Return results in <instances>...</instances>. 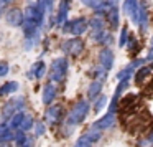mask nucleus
<instances>
[{
	"label": "nucleus",
	"instance_id": "1",
	"mask_svg": "<svg viewBox=\"0 0 153 147\" xmlns=\"http://www.w3.org/2000/svg\"><path fill=\"white\" fill-rule=\"evenodd\" d=\"M89 111H91L89 101L79 99L73 107H71L69 114H68V119H66V124H68V126H73V127L79 126V124H82L84 121H86V117H87V114H89Z\"/></svg>",
	"mask_w": 153,
	"mask_h": 147
},
{
	"label": "nucleus",
	"instance_id": "2",
	"mask_svg": "<svg viewBox=\"0 0 153 147\" xmlns=\"http://www.w3.org/2000/svg\"><path fill=\"white\" fill-rule=\"evenodd\" d=\"M68 73V60L66 58H56L50 68V80L53 83H63Z\"/></svg>",
	"mask_w": 153,
	"mask_h": 147
},
{
	"label": "nucleus",
	"instance_id": "3",
	"mask_svg": "<svg viewBox=\"0 0 153 147\" xmlns=\"http://www.w3.org/2000/svg\"><path fill=\"white\" fill-rule=\"evenodd\" d=\"M89 28V20L86 17H79V18H74L71 22H66L63 25V32L64 33H71L74 37H79V35L86 33V30Z\"/></svg>",
	"mask_w": 153,
	"mask_h": 147
},
{
	"label": "nucleus",
	"instance_id": "4",
	"mask_svg": "<svg viewBox=\"0 0 153 147\" xmlns=\"http://www.w3.org/2000/svg\"><path fill=\"white\" fill-rule=\"evenodd\" d=\"M61 50H63L66 55H69V56L77 58V56H79V55L84 51V41L81 40V38L74 37V38H71V40L63 41V45H61Z\"/></svg>",
	"mask_w": 153,
	"mask_h": 147
},
{
	"label": "nucleus",
	"instance_id": "5",
	"mask_svg": "<svg viewBox=\"0 0 153 147\" xmlns=\"http://www.w3.org/2000/svg\"><path fill=\"white\" fill-rule=\"evenodd\" d=\"M81 2L86 7L92 8L97 17H105L110 5H112V0H81Z\"/></svg>",
	"mask_w": 153,
	"mask_h": 147
},
{
	"label": "nucleus",
	"instance_id": "6",
	"mask_svg": "<svg viewBox=\"0 0 153 147\" xmlns=\"http://www.w3.org/2000/svg\"><path fill=\"white\" fill-rule=\"evenodd\" d=\"M45 14H46V12L41 7H38V5H28V7L25 8V18H27V20H31L33 23H36L38 28H40L45 22Z\"/></svg>",
	"mask_w": 153,
	"mask_h": 147
},
{
	"label": "nucleus",
	"instance_id": "7",
	"mask_svg": "<svg viewBox=\"0 0 153 147\" xmlns=\"http://www.w3.org/2000/svg\"><path fill=\"white\" fill-rule=\"evenodd\" d=\"M23 106H25V99H23V98H13V99H10L4 106L2 117H4V119H12V117L15 116V112H17V111L23 109Z\"/></svg>",
	"mask_w": 153,
	"mask_h": 147
},
{
	"label": "nucleus",
	"instance_id": "8",
	"mask_svg": "<svg viewBox=\"0 0 153 147\" xmlns=\"http://www.w3.org/2000/svg\"><path fill=\"white\" fill-rule=\"evenodd\" d=\"M63 114H64V109L61 104H54V106H50L45 112V122L50 124V126H56V124L61 122L63 119Z\"/></svg>",
	"mask_w": 153,
	"mask_h": 147
},
{
	"label": "nucleus",
	"instance_id": "9",
	"mask_svg": "<svg viewBox=\"0 0 153 147\" xmlns=\"http://www.w3.org/2000/svg\"><path fill=\"white\" fill-rule=\"evenodd\" d=\"M99 64L104 66L107 71L112 70V66H114V51L110 50L109 46H104L102 50L99 51Z\"/></svg>",
	"mask_w": 153,
	"mask_h": 147
},
{
	"label": "nucleus",
	"instance_id": "10",
	"mask_svg": "<svg viewBox=\"0 0 153 147\" xmlns=\"http://www.w3.org/2000/svg\"><path fill=\"white\" fill-rule=\"evenodd\" d=\"M105 22L110 25V28L112 30H115V28H119V22H120V12H119V7H117V4L112 0V5H110L109 12H107L105 15Z\"/></svg>",
	"mask_w": 153,
	"mask_h": 147
},
{
	"label": "nucleus",
	"instance_id": "11",
	"mask_svg": "<svg viewBox=\"0 0 153 147\" xmlns=\"http://www.w3.org/2000/svg\"><path fill=\"white\" fill-rule=\"evenodd\" d=\"M114 124H115V114L107 111L100 119H97L96 122L92 124V127H96V129H99V130H105V129H110Z\"/></svg>",
	"mask_w": 153,
	"mask_h": 147
},
{
	"label": "nucleus",
	"instance_id": "12",
	"mask_svg": "<svg viewBox=\"0 0 153 147\" xmlns=\"http://www.w3.org/2000/svg\"><path fill=\"white\" fill-rule=\"evenodd\" d=\"M23 20H25V14L18 8H12V10L7 12V22L12 25V27H20L23 25Z\"/></svg>",
	"mask_w": 153,
	"mask_h": 147
},
{
	"label": "nucleus",
	"instance_id": "13",
	"mask_svg": "<svg viewBox=\"0 0 153 147\" xmlns=\"http://www.w3.org/2000/svg\"><path fill=\"white\" fill-rule=\"evenodd\" d=\"M54 98H56V88H54V84H53V83L45 84L43 94H41V101H43V104L50 106V104L54 101Z\"/></svg>",
	"mask_w": 153,
	"mask_h": 147
},
{
	"label": "nucleus",
	"instance_id": "14",
	"mask_svg": "<svg viewBox=\"0 0 153 147\" xmlns=\"http://www.w3.org/2000/svg\"><path fill=\"white\" fill-rule=\"evenodd\" d=\"M152 70H153V63L148 64V66H145V64H143L142 68H138V70L135 71V84L142 86V84L145 83L146 80H148V76H150V73H152Z\"/></svg>",
	"mask_w": 153,
	"mask_h": 147
},
{
	"label": "nucleus",
	"instance_id": "15",
	"mask_svg": "<svg viewBox=\"0 0 153 147\" xmlns=\"http://www.w3.org/2000/svg\"><path fill=\"white\" fill-rule=\"evenodd\" d=\"M69 4H71V2H66V0H61V4H59V10H58V15H56V23L61 25V27H63V25L68 22Z\"/></svg>",
	"mask_w": 153,
	"mask_h": 147
},
{
	"label": "nucleus",
	"instance_id": "16",
	"mask_svg": "<svg viewBox=\"0 0 153 147\" xmlns=\"http://www.w3.org/2000/svg\"><path fill=\"white\" fill-rule=\"evenodd\" d=\"M100 91H102V81H96L89 84V89H87V99L89 101H96L100 96Z\"/></svg>",
	"mask_w": 153,
	"mask_h": 147
},
{
	"label": "nucleus",
	"instance_id": "17",
	"mask_svg": "<svg viewBox=\"0 0 153 147\" xmlns=\"http://www.w3.org/2000/svg\"><path fill=\"white\" fill-rule=\"evenodd\" d=\"M45 73H46V64H45L43 61H36V63L31 66V70H30V73H28V76L40 80V78L45 76Z\"/></svg>",
	"mask_w": 153,
	"mask_h": 147
},
{
	"label": "nucleus",
	"instance_id": "18",
	"mask_svg": "<svg viewBox=\"0 0 153 147\" xmlns=\"http://www.w3.org/2000/svg\"><path fill=\"white\" fill-rule=\"evenodd\" d=\"M105 18H102V17H94L92 20L89 22V27L92 28V32H97V30H105Z\"/></svg>",
	"mask_w": 153,
	"mask_h": 147
},
{
	"label": "nucleus",
	"instance_id": "19",
	"mask_svg": "<svg viewBox=\"0 0 153 147\" xmlns=\"http://www.w3.org/2000/svg\"><path fill=\"white\" fill-rule=\"evenodd\" d=\"M18 89V83L17 81H10V83H5L4 86L0 88V96H5V94H12Z\"/></svg>",
	"mask_w": 153,
	"mask_h": 147
},
{
	"label": "nucleus",
	"instance_id": "20",
	"mask_svg": "<svg viewBox=\"0 0 153 147\" xmlns=\"http://www.w3.org/2000/svg\"><path fill=\"white\" fill-rule=\"evenodd\" d=\"M23 121H25V114H23V112H17V114H15V116L10 119V129H12V130L20 129L22 124H23Z\"/></svg>",
	"mask_w": 153,
	"mask_h": 147
},
{
	"label": "nucleus",
	"instance_id": "21",
	"mask_svg": "<svg viewBox=\"0 0 153 147\" xmlns=\"http://www.w3.org/2000/svg\"><path fill=\"white\" fill-rule=\"evenodd\" d=\"M91 74H92V76L96 78V81H104V80L107 78V74H109V73H107V70H105V68H104V66H100V64H99V66L92 68Z\"/></svg>",
	"mask_w": 153,
	"mask_h": 147
},
{
	"label": "nucleus",
	"instance_id": "22",
	"mask_svg": "<svg viewBox=\"0 0 153 147\" xmlns=\"http://www.w3.org/2000/svg\"><path fill=\"white\" fill-rule=\"evenodd\" d=\"M107 101H109V98L104 96V94H100V96L97 98L96 101H94V107H92L94 112H96V114H97V112H100V111H102L104 107L107 106Z\"/></svg>",
	"mask_w": 153,
	"mask_h": 147
},
{
	"label": "nucleus",
	"instance_id": "23",
	"mask_svg": "<svg viewBox=\"0 0 153 147\" xmlns=\"http://www.w3.org/2000/svg\"><path fill=\"white\" fill-rule=\"evenodd\" d=\"M92 146H94L92 139H91V137L87 136L86 132H84L82 136H81L79 139L76 140V146H74V147H92Z\"/></svg>",
	"mask_w": 153,
	"mask_h": 147
},
{
	"label": "nucleus",
	"instance_id": "24",
	"mask_svg": "<svg viewBox=\"0 0 153 147\" xmlns=\"http://www.w3.org/2000/svg\"><path fill=\"white\" fill-rule=\"evenodd\" d=\"M12 139H15V132L10 127H7L4 132L0 134V144H7V142H10Z\"/></svg>",
	"mask_w": 153,
	"mask_h": 147
},
{
	"label": "nucleus",
	"instance_id": "25",
	"mask_svg": "<svg viewBox=\"0 0 153 147\" xmlns=\"http://www.w3.org/2000/svg\"><path fill=\"white\" fill-rule=\"evenodd\" d=\"M128 38H130L128 28H127V27H122V30H120V37H119V46H120V48H122V46H127V43H128Z\"/></svg>",
	"mask_w": 153,
	"mask_h": 147
},
{
	"label": "nucleus",
	"instance_id": "26",
	"mask_svg": "<svg viewBox=\"0 0 153 147\" xmlns=\"http://www.w3.org/2000/svg\"><path fill=\"white\" fill-rule=\"evenodd\" d=\"M36 5H38V7H41L45 12H50V14H51L53 5H54V0H38Z\"/></svg>",
	"mask_w": 153,
	"mask_h": 147
},
{
	"label": "nucleus",
	"instance_id": "27",
	"mask_svg": "<svg viewBox=\"0 0 153 147\" xmlns=\"http://www.w3.org/2000/svg\"><path fill=\"white\" fill-rule=\"evenodd\" d=\"M15 142H17V146H20V147H23L25 144H28V137L25 136L23 130H18V132L15 134Z\"/></svg>",
	"mask_w": 153,
	"mask_h": 147
},
{
	"label": "nucleus",
	"instance_id": "28",
	"mask_svg": "<svg viewBox=\"0 0 153 147\" xmlns=\"http://www.w3.org/2000/svg\"><path fill=\"white\" fill-rule=\"evenodd\" d=\"M31 127H35V121H33V117H31V116H25V121H23V124H22L20 130L27 132V130H30V129H31Z\"/></svg>",
	"mask_w": 153,
	"mask_h": 147
},
{
	"label": "nucleus",
	"instance_id": "29",
	"mask_svg": "<svg viewBox=\"0 0 153 147\" xmlns=\"http://www.w3.org/2000/svg\"><path fill=\"white\" fill-rule=\"evenodd\" d=\"M38 37H40V33L31 37V38H27V40H25V50H31V48L35 46V43H38Z\"/></svg>",
	"mask_w": 153,
	"mask_h": 147
},
{
	"label": "nucleus",
	"instance_id": "30",
	"mask_svg": "<svg viewBox=\"0 0 153 147\" xmlns=\"http://www.w3.org/2000/svg\"><path fill=\"white\" fill-rule=\"evenodd\" d=\"M45 130H46V127H45L43 122H35V136L36 137H41L45 134Z\"/></svg>",
	"mask_w": 153,
	"mask_h": 147
},
{
	"label": "nucleus",
	"instance_id": "31",
	"mask_svg": "<svg viewBox=\"0 0 153 147\" xmlns=\"http://www.w3.org/2000/svg\"><path fill=\"white\" fill-rule=\"evenodd\" d=\"M140 146L142 147H153V130L142 140V142H140Z\"/></svg>",
	"mask_w": 153,
	"mask_h": 147
},
{
	"label": "nucleus",
	"instance_id": "32",
	"mask_svg": "<svg viewBox=\"0 0 153 147\" xmlns=\"http://www.w3.org/2000/svg\"><path fill=\"white\" fill-rule=\"evenodd\" d=\"M137 45H138V41H137L133 37H130L128 38V43H127V50H128V53H133V51H135Z\"/></svg>",
	"mask_w": 153,
	"mask_h": 147
},
{
	"label": "nucleus",
	"instance_id": "33",
	"mask_svg": "<svg viewBox=\"0 0 153 147\" xmlns=\"http://www.w3.org/2000/svg\"><path fill=\"white\" fill-rule=\"evenodd\" d=\"M8 73V64L5 61H0V76H5Z\"/></svg>",
	"mask_w": 153,
	"mask_h": 147
},
{
	"label": "nucleus",
	"instance_id": "34",
	"mask_svg": "<svg viewBox=\"0 0 153 147\" xmlns=\"http://www.w3.org/2000/svg\"><path fill=\"white\" fill-rule=\"evenodd\" d=\"M4 7H5V2H4V0H0V15H2V10H4Z\"/></svg>",
	"mask_w": 153,
	"mask_h": 147
},
{
	"label": "nucleus",
	"instance_id": "35",
	"mask_svg": "<svg viewBox=\"0 0 153 147\" xmlns=\"http://www.w3.org/2000/svg\"><path fill=\"white\" fill-rule=\"evenodd\" d=\"M0 147H10V144H0Z\"/></svg>",
	"mask_w": 153,
	"mask_h": 147
},
{
	"label": "nucleus",
	"instance_id": "36",
	"mask_svg": "<svg viewBox=\"0 0 153 147\" xmlns=\"http://www.w3.org/2000/svg\"><path fill=\"white\" fill-rule=\"evenodd\" d=\"M4 2H5V5H7V4H10V2H13V0H4Z\"/></svg>",
	"mask_w": 153,
	"mask_h": 147
},
{
	"label": "nucleus",
	"instance_id": "37",
	"mask_svg": "<svg viewBox=\"0 0 153 147\" xmlns=\"http://www.w3.org/2000/svg\"><path fill=\"white\" fill-rule=\"evenodd\" d=\"M23 147H31V144H30V142H28V144H25V146H23Z\"/></svg>",
	"mask_w": 153,
	"mask_h": 147
}]
</instances>
